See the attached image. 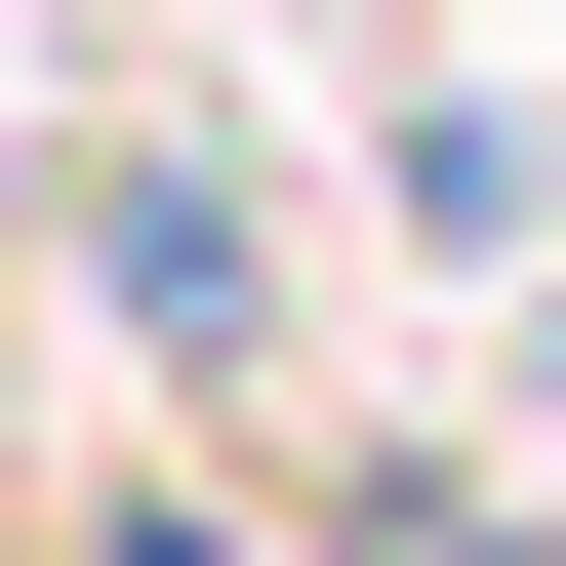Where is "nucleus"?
<instances>
[{
	"instance_id": "nucleus-2",
	"label": "nucleus",
	"mask_w": 566,
	"mask_h": 566,
	"mask_svg": "<svg viewBox=\"0 0 566 566\" xmlns=\"http://www.w3.org/2000/svg\"><path fill=\"white\" fill-rule=\"evenodd\" d=\"M122 566H243V526H122Z\"/></svg>"
},
{
	"instance_id": "nucleus-1",
	"label": "nucleus",
	"mask_w": 566,
	"mask_h": 566,
	"mask_svg": "<svg viewBox=\"0 0 566 566\" xmlns=\"http://www.w3.org/2000/svg\"><path fill=\"white\" fill-rule=\"evenodd\" d=\"M324 566H566V526H485V485H365V526H324Z\"/></svg>"
}]
</instances>
